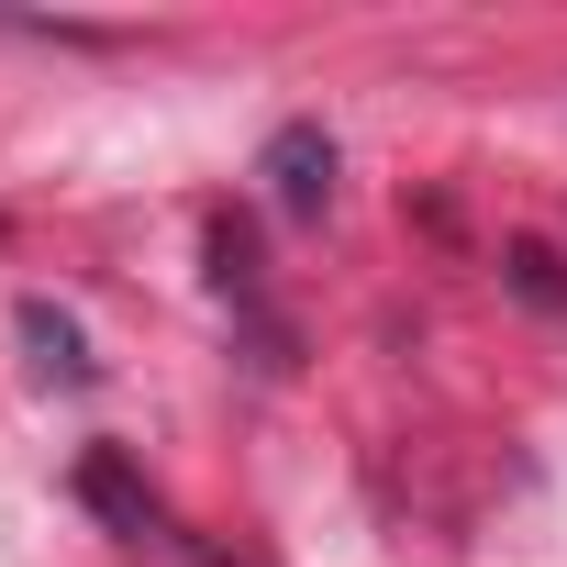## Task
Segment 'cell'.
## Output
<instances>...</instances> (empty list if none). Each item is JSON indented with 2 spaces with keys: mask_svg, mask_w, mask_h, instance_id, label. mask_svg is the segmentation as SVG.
<instances>
[{
  "mask_svg": "<svg viewBox=\"0 0 567 567\" xmlns=\"http://www.w3.org/2000/svg\"><path fill=\"white\" fill-rule=\"evenodd\" d=\"M256 178H267V200L290 212V223H312V212L334 200V134H323V123H278L267 156H256Z\"/></svg>",
  "mask_w": 567,
  "mask_h": 567,
  "instance_id": "1",
  "label": "cell"
},
{
  "mask_svg": "<svg viewBox=\"0 0 567 567\" xmlns=\"http://www.w3.org/2000/svg\"><path fill=\"white\" fill-rule=\"evenodd\" d=\"M79 501H90L112 534H134V545H145V534H167V501H156V489H145L112 445H90V456H79Z\"/></svg>",
  "mask_w": 567,
  "mask_h": 567,
  "instance_id": "2",
  "label": "cell"
},
{
  "mask_svg": "<svg viewBox=\"0 0 567 567\" xmlns=\"http://www.w3.org/2000/svg\"><path fill=\"white\" fill-rule=\"evenodd\" d=\"M212 290H223V301L256 323V368H290V334H278V312L256 301V245H245L234 223H212Z\"/></svg>",
  "mask_w": 567,
  "mask_h": 567,
  "instance_id": "3",
  "label": "cell"
},
{
  "mask_svg": "<svg viewBox=\"0 0 567 567\" xmlns=\"http://www.w3.org/2000/svg\"><path fill=\"white\" fill-rule=\"evenodd\" d=\"M23 346H34V368H45V379H90V357H79V323H68L56 301H23Z\"/></svg>",
  "mask_w": 567,
  "mask_h": 567,
  "instance_id": "4",
  "label": "cell"
}]
</instances>
